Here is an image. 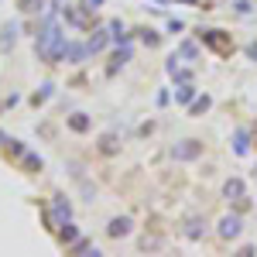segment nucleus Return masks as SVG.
I'll return each mask as SVG.
<instances>
[{"label": "nucleus", "instance_id": "393cba45", "mask_svg": "<svg viewBox=\"0 0 257 257\" xmlns=\"http://www.w3.org/2000/svg\"><path fill=\"white\" fill-rule=\"evenodd\" d=\"M247 52H250V59H257V41H254V45H247Z\"/></svg>", "mask_w": 257, "mask_h": 257}, {"label": "nucleus", "instance_id": "a211bd4d", "mask_svg": "<svg viewBox=\"0 0 257 257\" xmlns=\"http://www.w3.org/2000/svg\"><path fill=\"white\" fill-rule=\"evenodd\" d=\"M209 103H213L209 96H199V99H192V113H196V117H199V113H206V110H209Z\"/></svg>", "mask_w": 257, "mask_h": 257}, {"label": "nucleus", "instance_id": "a878e982", "mask_svg": "<svg viewBox=\"0 0 257 257\" xmlns=\"http://www.w3.org/2000/svg\"><path fill=\"white\" fill-rule=\"evenodd\" d=\"M86 4H89V7H99V4H103V0H86Z\"/></svg>", "mask_w": 257, "mask_h": 257}, {"label": "nucleus", "instance_id": "5701e85b", "mask_svg": "<svg viewBox=\"0 0 257 257\" xmlns=\"http://www.w3.org/2000/svg\"><path fill=\"white\" fill-rule=\"evenodd\" d=\"M7 151H11V155H24V144H21V141H7Z\"/></svg>", "mask_w": 257, "mask_h": 257}, {"label": "nucleus", "instance_id": "412c9836", "mask_svg": "<svg viewBox=\"0 0 257 257\" xmlns=\"http://www.w3.org/2000/svg\"><path fill=\"white\" fill-rule=\"evenodd\" d=\"M141 41L144 45H158V31H141Z\"/></svg>", "mask_w": 257, "mask_h": 257}, {"label": "nucleus", "instance_id": "dca6fc26", "mask_svg": "<svg viewBox=\"0 0 257 257\" xmlns=\"http://www.w3.org/2000/svg\"><path fill=\"white\" fill-rule=\"evenodd\" d=\"M175 99L178 103H192V99H196V86H192V82H182V89L175 93Z\"/></svg>", "mask_w": 257, "mask_h": 257}, {"label": "nucleus", "instance_id": "6e6552de", "mask_svg": "<svg viewBox=\"0 0 257 257\" xmlns=\"http://www.w3.org/2000/svg\"><path fill=\"white\" fill-rule=\"evenodd\" d=\"M223 192H226V199H240V196H247V185H243V178H226Z\"/></svg>", "mask_w": 257, "mask_h": 257}, {"label": "nucleus", "instance_id": "f257e3e1", "mask_svg": "<svg viewBox=\"0 0 257 257\" xmlns=\"http://www.w3.org/2000/svg\"><path fill=\"white\" fill-rule=\"evenodd\" d=\"M35 48H38V55L45 62H62L65 59V35H62L59 21L52 18V14L45 18V24H41L38 38H35Z\"/></svg>", "mask_w": 257, "mask_h": 257}, {"label": "nucleus", "instance_id": "423d86ee", "mask_svg": "<svg viewBox=\"0 0 257 257\" xmlns=\"http://www.w3.org/2000/svg\"><path fill=\"white\" fill-rule=\"evenodd\" d=\"M185 237H189V240H202V237H206V219L189 216V219H185Z\"/></svg>", "mask_w": 257, "mask_h": 257}, {"label": "nucleus", "instance_id": "9b49d317", "mask_svg": "<svg viewBox=\"0 0 257 257\" xmlns=\"http://www.w3.org/2000/svg\"><path fill=\"white\" fill-rule=\"evenodd\" d=\"M69 127H72L76 134H86V131L93 127V120L86 117V113H72V117H69Z\"/></svg>", "mask_w": 257, "mask_h": 257}, {"label": "nucleus", "instance_id": "4468645a", "mask_svg": "<svg viewBox=\"0 0 257 257\" xmlns=\"http://www.w3.org/2000/svg\"><path fill=\"white\" fill-rule=\"evenodd\" d=\"M117 134H103V138H99V151H103V155H117Z\"/></svg>", "mask_w": 257, "mask_h": 257}, {"label": "nucleus", "instance_id": "bb28decb", "mask_svg": "<svg viewBox=\"0 0 257 257\" xmlns=\"http://www.w3.org/2000/svg\"><path fill=\"white\" fill-rule=\"evenodd\" d=\"M0 141H4V134H0Z\"/></svg>", "mask_w": 257, "mask_h": 257}, {"label": "nucleus", "instance_id": "7ed1b4c3", "mask_svg": "<svg viewBox=\"0 0 257 257\" xmlns=\"http://www.w3.org/2000/svg\"><path fill=\"white\" fill-rule=\"evenodd\" d=\"M240 230H243V223H240V213L219 219V237H223V240H237V237H240Z\"/></svg>", "mask_w": 257, "mask_h": 257}, {"label": "nucleus", "instance_id": "6ab92c4d", "mask_svg": "<svg viewBox=\"0 0 257 257\" xmlns=\"http://www.w3.org/2000/svg\"><path fill=\"white\" fill-rule=\"evenodd\" d=\"M21 11L35 14V11H41V0H21Z\"/></svg>", "mask_w": 257, "mask_h": 257}, {"label": "nucleus", "instance_id": "1a4fd4ad", "mask_svg": "<svg viewBox=\"0 0 257 257\" xmlns=\"http://www.w3.org/2000/svg\"><path fill=\"white\" fill-rule=\"evenodd\" d=\"M14 41H18V24H4V31H0V52L14 48Z\"/></svg>", "mask_w": 257, "mask_h": 257}, {"label": "nucleus", "instance_id": "f03ea898", "mask_svg": "<svg viewBox=\"0 0 257 257\" xmlns=\"http://www.w3.org/2000/svg\"><path fill=\"white\" fill-rule=\"evenodd\" d=\"M199 155H202V141L196 138H182L172 144V158L175 161H196Z\"/></svg>", "mask_w": 257, "mask_h": 257}, {"label": "nucleus", "instance_id": "f3484780", "mask_svg": "<svg viewBox=\"0 0 257 257\" xmlns=\"http://www.w3.org/2000/svg\"><path fill=\"white\" fill-rule=\"evenodd\" d=\"M127 62H131V48H120V52H117V59H113V65H110V76L117 72L120 65H127Z\"/></svg>", "mask_w": 257, "mask_h": 257}, {"label": "nucleus", "instance_id": "20e7f679", "mask_svg": "<svg viewBox=\"0 0 257 257\" xmlns=\"http://www.w3.org/2000/svg\"><path fill=\"white\" fill-rule=\"evenodd\" d=\"M199 38L206 41V45H213L216 52H233V41H230V38H223V31H202Z\"/></svg>", "mask_w": 257, "mask_h": 257}, {"label": "nucleus", "instance_id": "aec40b11", "mask_svg": "<svg viewBox=\"0 0 257 257\" xmlns=\"http://www.w3.org/2000/svg\"><path fill=\"white\" fill-rule=\"evenodd\" d=\"M24 165H28L31 172H38V168H41V158H38V155H24Z\"/></svg>", "mask_w": 257, "mask_h": 257}, {"label": "nucleus", "instance_id": "4be33fe9", "mask_svg": "<svg viewBox=\"0 0 257 257\" xmlns=\"http://www.w3.org/2000/svg\"><path fill=\"white\" fill-rule=\"evenodd\" d=\"M182 55H185V59H196V45H192V41H182Z\"/></svg>", "mask_w": 257, "mask_h": 257}, {"label": "nucleus", "instance_id": "9d476101", "mask_svg": "<svg viewBox=\"0 0 257 257\" xmlns=\"http://www.w3.org/2000/svg\"><path fill=\"white\" fill-rule=\"evenodd\" d=\"M59 240H62V243H76V240H79V230H76V223H69V219H62Z\"/></svg>", "mask_w": 257, "mask_h": 257}, {"label": "nucleus", "instance_id": "2eb2a0df", "mask_svg": "<svg viewBox=\"0 0 257 257\" xmlns=\"http://www.w3.org/2000/svg\"><path fill=\"white\" fill-rule=\"evenodd\" d=\"M52 209H55V216H59V219H72V206H69V202H65L62 196L52 202Z\"/></svg>", "mask_w": 257, "mask_h": 257}, {"label": "nucleus", "instance_id": "ddd939ff", "mask_svg": "<svg viewBox=\"0 0 257 257\" xmlns=\"http://www.w3.org/2000/svg\"><path fill=\"white\" fill-rule=\"evenodd\" d=\"M233 151H237V155H247V151H250V134H247V131H237V134H233Z\"/></svg>", "mask_w": 257, "mask_h": 257}, {"label": "nucleus", "instance_id": "f8f14e48", "mask_svg": "<svg viewBox=\"0 0 257 257\" xmlns=\"http://www.w3.org/2000/svg\"><path fill=\"white\" fill-rule=\"evenodd\" d=\"M110 41V35L99 28V31H93V38H89V55H96V52H103V45Z\"/></svg>", "mask_w": 257, "mask_h": 257}, {"label": "nucleus", "instance_id": "39448f33", "mask_svg": "<svg viewBox=\"0 0 257 257\" xmlns=\"http://www.w3.org/2000/svg\"><path fill=\"white\" fill-rule=\"evenodd\" d=\"M127 233H131V219L127 216H113L110 219V226H106V237L110 240H123Z\"/></svg>", "mask_w": 257, "mask_h": 257}, {"label": "nucleus", "instance_id": "b1692460", "mask_svg": "<svg viewBox=\"0 0 257 257\" xmlns=\"http://www.w3.org/2000/svg\"><path fill=\"white\" fill-rule=\"evenodd\" d=\"M233 7H237V14H250V0H237Z\"/></svg>", "mask_w": 257, "mask_h": 257}, {"label": "nucleus", "instance_id": "0eeeda50", "mask_svg": "<svg viewBox=\"0 0 257 257\" xmlns=\"http://www.w3.org/2000/svg\"><path fill=\"white\" fill-rule=\"evenodd\" d=\"M86 55H89V45H76V41H65V62H72V65H76V62H82Z\"/></svg>", "mask_w": 257, "mask_h": 257}]
</instances>
